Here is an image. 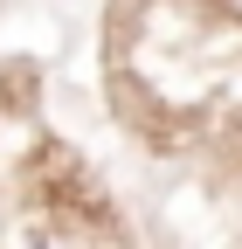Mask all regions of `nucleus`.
Segmentation results:
<instances>
[]
</instances>
